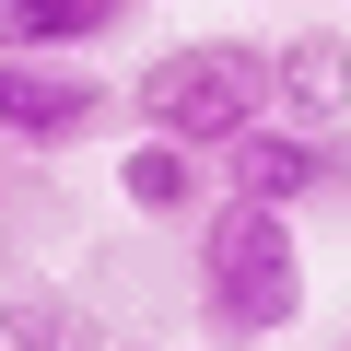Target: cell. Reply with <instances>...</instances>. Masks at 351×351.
<instances>
[{"label":"cell","mask_w":351,"mask_h":351,"mask_svg":"<svg viewBox=\"0 0 351 351\" xmlns=\"http://www.w3.org/2000/svg\"><path fill=\"white\" fill-rule=\"evenodd\" d=\"M117 129V82L94 59H0V141L12 152H71Z\"/></svg>","instance_id":"3"},{"label":"cell","mask_w":351,"mask_h":351,"mask_svg":"<svg viewBox=\"0 0 351 351\" xmlns=\"http://www.w3.org/2000/svg\"><path fill=\"white\" fill-rule=\"evenodd\" d=\"M129 24V0H0V59H82Z\"/></svg>","instance_id":"6"},{"label":"cell","mask_w":351,"mask_h":351,"mask_svg":"<svg viewBox=\"0 0 351 351\" xmlns=\"http://www.w3.org/2000/svg\"><path fill=\"white\" fill-rule=\"evenodd\" d=\"M304 316V234L281 211L211 199L199 211V328L211 339H281Z\"/></svg>","instance_id":"2"},{"label":"cell","mask_w":351,"mask_h":351,"mask_svg":"<svg viewBox=\"0 0 351 351\" xmlns=\"http://www.w3.org/2000/svg\"><path fill=\"white\" fill-rule=\"evenodd\" d=\"M0 339H12V351H82L71 304H47V293H12V304H0Z\"/></svg>","instance_id":"8"},{"label":"cell","mask_w":351,"mask_h":351,"mask_svg":"<svg viewBox=\"0 0 351 351\" xmlns=\"http://www.w3.org/2000/svg\"><path fill=\"white\" fill-rule=\"evenodd\" d=\"M117 199H129L141 223H199V211H211V164L176 152V141H129V152H117Z\"/></svg>","instance_id":"7"},{"label":"cell","mask_w":351,"mask_h":351,"mask_svg":"<svg viewBox=\"0 0 351 351\" xmlns=\"http://www.w3.org/2000/svg\"><path fill=\"white\" fill-rule=\"evenodd\" d=\"M328 176H339V152L269 117V129H246V141L223 152V199H246V211H281V223H293V211L328 188Z\"/></svg>","instance_id":"4"},{"label":"cell","mask_w":351,"mask_h":351,"mask_svg":"<svg viewBox=\"0 0 351 351\" xmlns=\"http://www.w3.org/2000/svg\"><path fill=\"white\" fill-rule=\"evenodd\" d=\"M269 117H281V129H304V141H328V129L351 117V47H339V36H316V24H304V36H281V47H269Z\"/></svg>","instance_id":"5"},{"label":"cell","mask_w":351,"mask_h":351,"mask_svg":"<svg viewBox=\"0 0 351 351\" xmlns=\"http://www.w3.org/2000/svg\"><path fill=\"white\" fill-rule=\"evenodd\" d=\"M129 129L223 164L246 129H269V47H246V36H176V47H152L141 82H129Z\"/></svg>","instance_id":"1"}]
</instances>
